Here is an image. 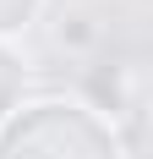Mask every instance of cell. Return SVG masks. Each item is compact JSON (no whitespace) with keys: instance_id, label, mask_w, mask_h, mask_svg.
Returning <instances> with one entry per match:
<instances>
[{"instance_id":"obj_4","label":"cell","mask_w":153,"mask_h":159,"mask_svg":"<svg viewBox=\"0 0 153 159\" xmlns=\"http://www.w3.org/2000/svg\"><path fill=\"white\" fill-rule=\"evenodd\" d=\"M49 0H0V44H16L22 33L44 16Z\"/></svg>"},{"instance_id":"obj_2","label":"cell","mask_w":153,"mask_h":159,"mask_svg":"<svg viewBox=\"0 0 153 159\" xmlns=\"http://www.w3.org/2000/svg\"><path fill=\"white\" fill-rule=\"evenodd\" d=\"M49 39H55V49L88 61V55H98V44H104V22H98L88 6H60V11L49 16Z\"/></svg>"},{"instance_id":"obj_3","label":"cell","mask_w":153,"mask_h":159,"mask_svg":"<svg viewBox=\"0 0 153 159\" xmlns=\"http://www.w3.org/2000/svg\"><path fill=\"white\" fill-rule=\"evenodd\" d=\"M28 88H33V61L16 44H0V121L28 99Z\"/></svg>"},{"instance_id":"obj_1","label":"cell","mask_w":153,"mask_h":159,"mask_svg":"<svg viewBox=\"0 0 153 159\" xmlns=\"http://www.w3.org/2000/svg\"><path fill=\"white\" fill-rule=\"evenodd\" d=\"M0 159H126L120 126L88 99H22L0 121Z\"/></svg>"}]
</instances>
